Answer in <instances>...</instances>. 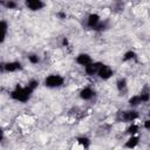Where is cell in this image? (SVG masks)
Wrapping results in <instances>:
<instances>
[{"label": "cell", "instance_id": "cell-18", "mask_svg": "<svg viewBox=\"0 0 150 150\" xmlns=\"http://www.w3.org/2000/svg\"><path fill=\"white\" fill-rule=\"evenodd\" d=\"M27 59H28V62L29 63H32V64H38L40 61H41V59H40V56L38 55V54H29L28 56H27Z\"/></svg>", "mask_w": 150, "mask_h": 150}, {"label": "cell", "instance_id": "cell-12", "mask_svg": "<svg viewBox=\"0 0 150 150\" xmlns=\"http://www.w3.org/2000/svg\"><path fill=\"white\" fill-rule=\"evenodd\" d=\"M125 131H127V134H128L129 136H135V135H137L138 131H139V124L136 123V122L130 123V124L128 125V128H127Z\"/></svg>", "mask_w": 150, "mask_h": 150}, {"label": "cell", "instance_id": "cell-5", "mask_svg": "<svg viewBox=\"0 0 150 150\" xmlns=\"http://www.w3.org/2000/svg\"><path fill=\"white\" fill-rule=\"evenodd\" d=\"M1 68H2V71H6V73H15L22 69V64L19 61H9L6 63H2Z\"/></svg>", "mask_w": 150, "mask_h": 150}, {"label": "cell", "instance_id": "cell-22", "mask_svg": "<svg viewBox=\"0 0 150 150\" xmlns=\"http://www.w3.org/2000/svg\"><path fill=\"white\" fill-rule=\"evenodd\" d=\"M142 125H143V128H144L145 130L150 131V118L144 120V121H143V123H142Z\"/></svg>", "mask_w": 150, "mask_h": 150}, {"label": "cell", "instance_id": "cell-23", "mask_svg": "<svg viewBox=\"0 0 150 150\" xmlns=\"http://www.w3.org/2000/svg\"><path fill=\"white\" fill-rule=\"evenodd\" d=\"M57 15H59L61 19H64V18L67 16V14H66V13H63V12H60V13H57Z\"/></svg>", "mask_w": 150, "mask_h": 150}, {"label": "cell", "instance_id": "cell-9", "mask_svg": "<svg viewBox=\"0 0 150 150\" xmlns=\"http://www.w3.org/2000/svg\"><path fill=\"white\" fill-rule=\"evenodd\" d=\"M101 22V16L97 14V13H90L87 18V26L89 28H93L95 29Z\"/></svg>", "mask_w": 150, "mask_h": 150}, {"label": "cell", "instance_id": "cell-21", "mask_svg": "<svg viewBox=\"0 0 150 150\" xmlns=\"http://www.w3.org/2000/svg\"><path fill=\"white\" fill-rule=\"evenodd\" d=\"M4 6H5L7 9H15V8L18 7V2L12 1V0H8V1H5V2H4Z\"/></svg>", "mask_w": 150, "mask_h": 150}, {"label": "cell", "instance_id": "cell-16", "mask_svg": "<svg viewBox=\"0 0 150 150\" xmlns=\"http://www.w3.org/2000/svg\"><path fill=\"white\" fill-rule=\"evenodd\" d=\"M137 57V54L134 52V50H128V52H125L124 53V55H123V61H132V60H135Z\"/></svg>", "mask_w": 150, "mask_h": 150}, {"label": "cell", "instance_id": "cell-11", "mask_svg": "<svg viewBox=\"0 0 150 150\" xmlns=\"http://www.w3.org/2000/svg\"><path fill=\"white\" fill-rule=\"evenodd\" d=\"M138 143H139V137L137 136V135H135V136H129L128 137V139L125 141V143H124V146L127 148V149H135L137 145H138Z\"/></svg>", "mask_w": 150, "mask_h": 150}, {"label": "cell", "instance_id": "cell-2", "mask_svg": "<svg viewBox=\"0 0 150 150\" xmlns=\"http://www.w3.org/2000/svg\"><path fill=\"white\" fill-rule=\"evenodd\" d=\"M43 84L47 88H50V89L60 88V87H62L64 84V77L59 75V74H50V75L45 77Z\"/></svg>", "mask_w": 150, "mask_h": 150}, {"label": "cell", "instance_id": "cell-3", "mask_svg": "<svg viewBox=\"0 0 150 150\" xmlns=\"http://www.w3.org/2000/svg\"><path fill=\"white\" fill-rule=\"evenodd\" d=\"M139 117V112L135 109H129V110H125V111H122L121 114V120L123 122H129V123H134L138 120Z\"/></svg>", "mask_w": 150, "mask_h": 150}, {"label": "cell", "instance_id": "cell-17", "mask_svg": "<svg viewBox=\"0 0 150 150\" xmlns=\"http://www.w3.org/2000/svg\"><path fill=\"white\" fill-rule=\"evenodd\" d=\"M0 28H1V32H2V35H1V42L5 41L6 39V35H7V28H8V25L5 20H1L0 22Z\"/></svg>", "mask_w": 150, "mask_h": 150}, {"label": "cell", "instance_id": "cell-4", "mask_svg": "<svg viewBox=\"0 0 150 150\" xmlns=\"http://www.w3.org/2000/svg\"><path fill=\"white\" fill-rule=\"evenodd\" d=\"M112 75H114V70H112V68H111L110 66H108V64L102 63V66H101L100 69H98L97 76H98L101 80L107 81V80H109Z\"/></svg>", "mask_w": 150, "mask_h": 150}, {"label": "cell", "instance_id": "cell-19", "mask_svg": "<svg viewBox=\"0 0 150 150\" xmlns=\"http://www.w3.org/2000/svg\"><path fill=\"white\" fill-rule=\"evenodd\" d=\"M39 84H40V82H39V80H36V79H32V80H29L28 81V83L26 84L30 90H35L38 87H39Z\"/></svg>", "mask_w": 150, "mask_h": 150}, {"label": "cell", "instance_id": "cell-7", "mask_svg": "<svg viewBox=\"0 0 150 150\" xmlns=\"http://www.w3.org/2000/svg\"><path fill=\"white\" fill-rule=\"evenodd\" d=\"M94 95H95V91H94V89H93L91 87H89V86L83 87V88L80 90V93H79L80 98L83 100V101H90V100L94 97Z\"/></svg>", "mask_w": 150, "mask_h": 150}, {"label": "cell", "instance_id": "cell-13", "mask_svg": "<svg viewBox=\"0 0 150 150\" xmlns=\"http://www.w3.org/2000/svg\"><path fill=\"white\" fill-rule=\"evenodd\" d=\"M76 143H77L80 146H82V149L84 150V149H88V148H89V145H90V139H89L88 137H86V136H81V137H77V138H76Z\"/></svg>", "mask_w": 150, "mask_h": 150}, {"label": "cell", "instance_id": "cell-8", "mask_svg": "<svg viewBox=\"0 0 150 150\" xmlns=\"http://www.w3.org/2000/svg\"><path fill=\"white\" fill-rule=\"evenodd\" d=\"M26 7L32 11V12H36V11H40L45 7V2L41 1V0H27L25 2Z\"/></svg>", "mask_w": 150, "mask_h": 150}, {"label": "cell", "instance_id": "cell-6", "mask_svg": "<svg viewBox=\"0 0 150 150\" xmlns=\"http://www.w3.org/2000/svg\"><path fill=\"white\" fill-rule=\"evenodd\" d=\"M75 61H76L77 64H80V66H82V67H87V66H89L90 63L94 62L93 59H91V56H90L89 54H87V53H80V54L76 56Z\"/></svg>", "mask_w": 150, "mask_h": 150}, {"label": "cell", "instance_id": "cell-14", "mask_svg": "<svg viewBox=\"0 0 150 150\" xmlns=\"http://www.w3.org/2000/svg\"><path fill=\"white\" fill-rule=\"evenodd\" d=\"M128 103H129V105H130L132 109H134V108H136V107H138V105H141V104H142V101H141L139 95L137 94V95L131 96V97L128 100Z\"/></svg>", "mask_w": 150, "mask_h": 150}, {"label": "cell", "instance_id": "cell-1", "mask_svg": "<svg viewBox=\"0 0 150 150\" xmlns=\"http://www.w3.org/2000/svg\"><path fill=\"white\" fill-rule=\"evenodd\" d=\"M33 94V90H30L27 86H16L12 91H11V97L20 103L27 102Z\"/></svg>", "mask_w": 150, "mask_h": 150}, {"label": "cell", "instance_id": "cell-10", "mask_svg": "<svg viewBox=\"0 0 150 150\" xmlns=\"http://www.w3.org/2000/svg\"><path fill=\"white\" fill-rule=\"evenodd\" d=\"M101 66H102V62H93L89 66L84 67L86 75H88V76H95V75H97L98 69H100Z\"/></svg>", "mask_w": 150, "mask_h": 150}, {"label": "cell", "instance_id": "cell-15", "mask_svg": "<svg viewBox=\"0 0 150 150\" xmlns=\"http://www.w3.org/2000/svg\"><path fill=\"white\" fill-rule=\"evenodd\" d=\"M127 87H128V83H127V80L125 79L122 77V79H118L116 81V88H117L118 91H124L127 89Z\"/></svg>", "mask_w": 150, "mask_h": 150}, {"label": "cell", "instance_id": "cell-20", "mask_svg": "<svg viewBox=\"0 0 150 150\" xmlns=\"http://www.w3.org/2000/svg\"><path fill=\"white\" fill-rule=\"evenodd\" d=\"M139 95V97H141V101H142V103H148L149 101H150V91H142V93H139L138 94Z\"/></svg>", "mask_w": 150, "mask_h": 150}]
</instances>
